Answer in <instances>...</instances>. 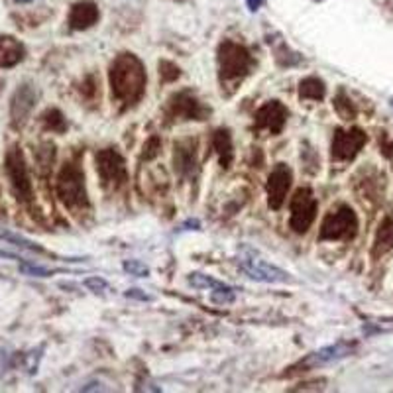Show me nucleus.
<instances>
[{
  "label": "nucleus",
  "mask_w": 393,
  "mask_h": 393,
  "mask_svg": "<svg viewBox=\"0 0 393 393\" xmlns=\"http://www.w3.org/2000/svg\"><path fill=\"white\" fill-rule=\"evenodd\" d=\"M146 69L134 53H120L110 65L113 96L124 108L138 105L146 93Z\"/></svg>",
  "instance_id": "1"
},
{
  "label": "nucleus",
  "mask_w": 393,
  "mask_h": 393,
  "mask_svg": "<svg viewBox=\"0 0 393 393\" xmlns=\"http://www.w3.org/2000/svg\"><path fill=\"white\" fill-rule=\"evenodd\" d=\"M254 67L248 47L232 40H224L219 47V69L222 81H236L246 77Z\"/></svg>",
  "instance_id": "2"
},
{
  "label": "nucleus",
  "mask_w": 393,
  "mask_h": 393,
  "mask_svg": "<svg viewBox=\"0 0 393 393\" xmlns=\"http://www.w3.org/2000/svg\"><path fill=\"white\" fill-rule=\"evenodd\" d=\"M57 195L65 207L69 209H87V187H85V173L77 164H65L57 177Z\"/></svg>",
  "instance_id": "3"
},
{
  "label": "nucleus",
  "mask_w": 393,
  "mask_h": 393,
  "mask_svg": "<svg viewBox=\"0 0 393 393\" xmlns=\"http://www.w3.org/2000/svg\"><path fill=\"white\" fill-rule=\"evenodd\" d=\"M4 169H6V175H8L10 189H12L18 201H32L34 189H32V181H30V173H28L26 157H24L22 149L18 148V146L8 149L6 159H4Z\"/></svg>",
  "instance_id": "4"
},
{
  "label": "nucleus",
  "mask_w": 393,
  "mask_h": 393,
  "mask_svg": "<svg viewBox=\"0 0 393 393\" xmlns=\"http://www.w3.org/2000/svg\"><path fill=\"white\" fill-rule=\"evenodd\" d=\"M356 234H358V217L346 205H342L324 217L321 227V240H352Z\"/></svg>",
  "instance_id": "5"
},
{
  "label": "nucleus",
  "mask_w": 393,
  "mask_h": 393,
  "mask_svg": "<svg viewBox=\"0 0 393 393\" xmlns=\"http://www.w3.org/2000/svg\"><path fill=\"white\" fill-rule=\"evenodd\" d=\"M317 210H319V203L314 193L309 187H301L291 199V219H289V227L293 228V232L303 234L307 232L311 224L317 219Z\"/></svg>",
  "instance_id": "6"
},
{
  "label": "nucleus",
  "mask_w": 393,
  "mask_h": 393,
  "mask_svg": "<svg viewBox=\"0 0 393 393\" xmlns=\"http://www.w3.org/2000/svg\"><path fill=\"white\" fill-rule=\"evenodd\" d=\"M209 113V108L193 95V91H179L167 101L166 116L169 120H205Z\"/></svg>",
  "instance_id": "7"
},
{
  "label": "nucleus",
  "mask_w": 393,
  "mask_h": 393,
  "mask_svg": "<svg viewBox=\"0 0 393 393\" xmlns=\"http://www.w3.org/2000/svg\"><path fill=\"white\" fill-rule=\"evenodd\" d=\"M96 169L106 187L118 189L128 181V171H126V161L116 149H101L96 154Z\"/></svg>",
  "instance_id": "8"
},
{
  "label": "nucleus",
  "mask_w": 393,
  "mask_h": 393,
  "mask_svg": "<svg viewBox=\"0 0 393 393\" xmlns=\"http://www.w3.org/2000/svg\"><path fill=\"white\" fill-rule=\"evenodd\" d=\"M368 136L360 128L352 130H336L332 138V157L338 161H350L358 156L360 149L364 148Z\"/></svg>",
  "instance_id": "9"
},
{
  "label": "nucleus",
  "mask_w": 393,
  "mask_h": 393,
  "mask_svg": "<svg viewBox=\"0 0 393 393\" xmlns=\"http://www.w3.org/2000/svg\"><path fill=\"white\" fill-rule=\"evenodd\" d=\"M291 181H293V173H291V169L285 164H278L271 169L266 191H268V203H270V207L273 210L281 209V205H283L285 197H287Z\"/></svg>",
  "instance_id": "10"
},
{
  "label": "nucleus",
  "mask_w": 393,
  "mask_h": 393,
  "mask_svg": "<svg viewBox=\"0 0 393 393\" xmlns=\"http://www.w3.org/2000/svg\"><path fill=\"white\" fill-rule=\"evenodd\" d=\"M354 350H356V344H354V342H336V344L324 346V348L317 350L313 354H309L305 360L299 362L297 368L326 366V364H332V362H338V360L346 358Z\"/></svg>",
  "instance_id": "11"
},
{
  "label": "nucleus",
  "mask_w": 393,
  "mask_h": 393,
  "mask_svg": "<svg viewBox=\"0 0 393 393\" xmlns=\"http://www.w3.org/2000/svg\"><path fill=\"white\" fill-rule=\"evenodd\" d=\"M240 268H242V271L248 278H252L256 281H263V283H287V281H291L287 271L280 270V268L263 262V260H256V258L242 260Z\"/></svg>",
  "instance_id": "12"
},
{
  "label": "nucleus",
  "mask_w": 393,
  "mask_h": 393,
  "mask_svg": "<svg viewBox=\"0 0 393 393\" xmlns=\"http://www.w3.org/2000/svg\"><path fill=\"white\" fill-rule=\"evenodd\" d=\"M287 108L280 101H270L256 113V128H266L271 134H281L283 126L287 123Z\"/></svg>",
  "instance_id": "13"
},
{
  "label": "nucleus",
  "mask_w": 393,
  "mask_h": 393,
  "mask_svg": "<svg viewBox=\"0 0 393 393\" xmlns=\"http://www.w3.org/2000/svg\"><path fill=\"white\" fill-rule=\"evenodd\" d=\"M175 171L183 177H191L197 169V142L193 138L175 142Z\"/></svg>",
  "instance_id": "14"
},
{
  "label": "nucleus",
  "mask_w": 393,
  "mask_h": 393,
  "mask_svg": "<svg viewBox=\"0 0 393 393\" xmlns=\"http://www.w3.org/2000/svg\"><path fill=\"white\" fill-rule=\"evenodd\" d=\"M101 18V12L96 8L95 2H77L73 4L69 12V28L71 30H87L95 26Z\"/></svg>",
  "instance_id": "15"
},
{
  "label": "nucleus",
  "mask_w": 393,
  "mask_h": 393,
  "mask_svg": "<svg viewBox=\"0 0 393 393\" xmlns=\"http://www.w3.org/2000/svg\"><path fill=\"white\" fill-rule=\"evenodd\" d=\"M26 47L12 35H0V69H10L24 59Z\"/></svg>",
  "instance_id": "16"
},
{
  "label": "nucleus",
  "mask_w": 393,
  "mask_h": 393,
  "mask_svg": "<svg viewBox=\"0 0 393 393\" xmlns=\"http://www.w3.org/2000/svg\"><path fill=\"white\" fill-rule=\"evenodd\" d=\"M34 101L35 93L30 85L18 89L14 96H12V120H14V124L26 123L28 114L34 108Z\"/></svg>",
  "instance_id": "17"
},
{
  "label": "nucleus",
  "mask_w": 393,
  "mask_h": 393,
  "mask_svg": "<svg viewBox=\"0 0 393 393\" xmlns=\"http://www.w3.org/2000/svg\"><path fill=\"white\" fill-rule=\"evenodd\" d=\"M393 248V219L385 217L382 220V224L377 228L376 240H374V258H382L384 254H387Z\"/></svg>",
  "instance_id": "18"
},
{
  "label": "nucleus",
  "mask_w": 393,
  "mask_h": 393,
  "mask_svg": "<svg viewBox=\"0 0 393 393\" xmlns=\"http://www.w3.org/2000/svg\"><path fill=\"white\" fill-rule=\"evenodd\" d=\"M212 148L219 154L220 166L230 167L232 159H234V149H232V140L227 130H217L212 134Z\"/></svg>",
  "instance_id": "19"
},
{
  "label": "nucleus",
  "mask_w": 393,
  "mask_h": 393,
  "mask_svg": "<svg viewBox=\"0 0 393 393\" xmlns=\"http://www.w3.org/2000/svg\"><path fill=\"white\" fill-rule=\"evenodd\" d=\"M326 95L324 81L319 77H307L299 83V96L307 101H323Z\"/></svg>",
  "instance_id": "20"
},
{
  "label": "nucleus",
  "mask_w": 393,
  "mask_h": 393,
  "mask_svg": "<svg viewBox=\"0 0 393 393\" xmlns=\"http://www.w3.org/2000/svg\"><path fill=\"white\" fill-rule=\"evenodd\" d=\"M42 123L47 130L52 132H65L67 128V123H65V118H63V114L57 110V108H50V110H45L44 116H42Z\"/></svg>",
  "instance_id": "21"
},
{
  "label": "nucleus",
  "mask_w": 393,
  "mask_h": 393,
  "mask_svg": "<svg viewBox=\"0 0 393 393\" xmlns=\"http://www.w3.org/2000/svg\"><path fill=\"white\" fill-rule=\"evenodd\" d=\"M189 283H191L193 287L210 289V291H217V289L228 287V285H224V283H220V281H217V280H212V278L205 275V273H191V275H189Z\"/></svg>",
  "instance_id": "22"
},
{
  "label": "nucleus",
  "mask_w": 393,
  "mask_h": 393,
  "mask_svg": "<svg viewBox=\"0 0 393 393\" xmlns=\"http://www.w3.org/2000/svg\"><path fill=\"white\" fill-rule=\"evenodd\" d=\"M334 108L338 110V114H341L344 120H350V118H354V114H356L354 106H352V103H350V98L346 96V93H344V91H341V93H338V96L334 98Z\"/></svg>",
  "instance_id": "23"
},
{
  "label": "nucleus",
  "mask_w": 393,
  "mask_h": 393,
  "mask_svg": "<svg viewBox=\"0 0 393 393\" xmlns=\"http://www.w3.org/2000/svg\"><path fill=\"white\" fill-rule=\"evenodd\" d=\"M159 77L166 83H171V81L179 77V67L171 62H159Z\"/></svg>",
  "instance_id": "24"
},
{
  "label": "nucleus",
  "mask_w": 393,
  "mask_h": 393,
  "mask_svg": "<svg viewBox=\"0 0 393 393\" xmlns=\"http://www.w3.org/2000/svg\"><path fill=\"white\" fill-rule=\"evenodd\" d=\"M124 270L128 271L130 275H136V278H146L149 273L148 266L142 263L140 260H130V262H126L124 263Z\"/></svg>",
  "instance_id": "25"
},
{
  "label": "nucleus",
  "mask_w": 393,
  "mask_h": 393,
  "mask_svg": "<svg viewBox=\"0 0 393 393\" xmlns=\"http://www.w3.org/2000/svg\"><path fill=\"white\" fill-rule=\"evenodd\" d=\"M159 149H161V140H159V136H152V138L146 142V146H144V154H142V157H144V159H154V157L159 154Z\"/></svg>",
  "instance_id": "26"
},
{
  "label": "nucleus",
  "mask_w": 393,
  "mask_h": 393,
  "mask_svg": "<svg viewBox=\"0 0 393 393\" xmlns=\"http://www.w3.org/2000/svg\"><path fill=\"white\" fill-rule=\"evenodd\" d=\"M20 271L26 275H32V278H50L52 275V271L34 266V263H20Z\"/></svg>",
  "instance_id": "27"
},
{
  "label": "nucleus",
  "mask_w": 393,
  "mask_h": 393,
  "mask_svg": "<svg viewBox=\"0 0 393 393\" xmlns=\"http://www.w3.org/2000/svg\"><path fill=\"white\" fill-rule=\"evenodd\" d=\"M85 285H87L91 291H95V293H103V291L108 287L103 278H89V280H85Z\"/></svg>",
  "instance_id": "28"
},
{
  "label": "nucleus",
  "mask_w": 393,
  "mask_h": 393,
  "mask_svg": "<svg viewBox=\"0 0 393 393\" xmlns=\"http://www.w3.org/2000/svg\"><path fill=\"white\" fill-rule=\"evenodd\" d=\"M126 297L140 299V301H152L149 295H146V293H140V289H128V291H126Z\"/></svg>",
  "instance_id": "29"
},
{
  "label": "nucleus",
  "mask_w": 393,
  "mask_h": 393,
  "mask_svg": "<svg viewBox=\"0 0 393 393\" xmlns=\"http://www.w3.org/2000/svg\"><path fill=\"white\" fill-rule=\"evenodd\" d=\"M246 4H248V8L252 10V12H256L263 4V0H246Z\"/></svg>",
  "instance_id": "30"
},
{
  "label": "nucleus",
  "mask_w": 393,
  "mask_h": 393,
  "mask_svg": "<svg viewBox=\"0 0 393 393\" xmlns=\"http://www.w3.org/2000/svg\"><path fill=\"white\" fill-rule=\"evenodd\" d=\"M18 2H32V0H18Z\"/></svg>",
  "instance_id": "31"
},
{
  "label": "nucleus",
  "mask_w": 393,
  "mask_h": 393,
  "mask_svg": "<svg viewBox=\"0 0 393 393\" xmlns=\"http://www.w3.org/2000/svg\"><path fill=\"white\" fill-rule=\"evenodd\" d=\"M175 2H183V0H175Z\"/></svg>",
  "instance_id": "32"
}]
</instances>
